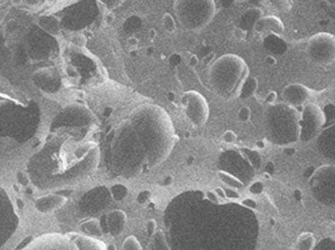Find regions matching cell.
I'll return each mask as SVG.
<instances>
[{"label": "cell", "instance_id": "9a60e30c", "mask_svg": "<svg viewBox=\"0 0 335 250\" xmlns=\"http://www.w3.org/2000/svg\"><path fill=\"white\" fill-rule=\"evenodd\" d=\"M146 232L148 236L153 237V235L156 233V222L154 220H149L146 224Z\"/></svg>", "mask_w": 335, "mask_h": 250}, {"label": "cell", "instance_id": "e0dca14e", "mask_svg": "<svg viewBox=\"0 0 335 250\" xmlns=\"http://www.w3.org/2000/svg\"><path fill=\"white\" fill-rule=\"evenodd\" d=\"M235 138H236V136L232 131H227L223 135V139L225 142H233L235 140Z\"/></svg>", "mask_w": 335, "mask_h": 250}, {"label": "cell", "instance_id": "7c38bea8", "mask_svg": "<svg viewBox=\"0 0 335 250\" xmlns=\"http://www.w3.org/2000/svg\"><path fill=\"white\" fill-rule=\"evenodd\" d=\"M154 250H169L166 235L163 230H157L153 235Z\"/></svg>", "mask_w": 335, "mask_h": 250}, {"label": "cell", "instance_id": "52a82bcc", "mask_svg": "<svg viewBox=\"0 0 335 250\" xmlns=\"http://www.w3.org/2000/svg\"><path fill=\"white\" fill-rule=\"evenodd\" d=\"M67 199L64 196L56 194H48L38 197L34 201L35 209L41 213H48L54 211L65 204Z\"/></svg>", "mask_w": 335, "mask_h": 250}, {"label": "cell", "instance_id": "4316f807", "mask_svg": "<svg viewBox=\"0 0 335 250\" xmlns=\"http://www.w3.org/2000/svg\"><path fill=\"white\" fill-rule=\"evenodd\" d=\"M106 250H116V247H115V245L111 244L108 247H106Z\"/></svg>", "mask_w": 335, "mask_h": 250}, {"label": "cell", "instance_id": "5b68a950", "mask_svg": "<svg viewBox=\"0 0 335 250\" xmlns=\"http://www.w3.org/2000/svg\"><path fill=\"white\" fill-rule=\"evenodd\" d=\"M323 124L324 114L322 110L316 104H306L301 114L300 139L308 141L313 138Z\"/></svg>", "mask_w": 335, "mask_h": 250}, {"label": "cell", "instance_id": "6da1fadb", "mask_svg": "<svg viewBox=\"0 0 335 250\" xmlns=\"http://www.w3.org/2000/svg\"><path fill=\"white\" fill-rule=\"evenodd\" d=\"M313 196L326 205H335V166H323L311 179Z\"/></svg>", "mask_w": 335, "mask_h": 250}, {"label": "cell", "instance_id": "8fae6325", "mask_svg": "<svg viewBox=\"0 0 335 250\" xmlns=\"http://www.w3.org/2000/svg\"><path fill=\"white\" fill-rule=\"evenodd\" d=\"M81 229L84 233L89 235H96L100 236L102 234V229L100 227V224L97 220H90L81 225Z\"/></svg>", "mask_w": 335, "mask_h": 250}, {"label": "cell", "instance_id": "ffe728a7", "mask_svg": "<svg viewBox=\"0 0 335 250\" xmlns=\"http://www.w3.org/2000/svg\"><path fill=\"white\" fill-rule=\"evenodd\" d=\"M207 196H208V198H209L212 202H215V203H217V202H218L217 195L215 193V191H208V192H207Z\"/></svg>", "mask_w": 335, "mask_h": 250}, {"label": "cell", "instance_id": "ac0fdd59", "mask_svg": "<svg viewBox=\"0 0 335 250\" xmlns=\"http://www.w3.org/2000/svg\"><path fill=\"white\" fill-rule=\"evenodd\" d=\"M234 35H235V37L238 38V39H243V38L245 37L246 33H245L244 30H242V29H240V28H235V29H234Z\"/></svg>", "mask_w": 335, "mask_h": 250}, {"label": "cell", "instance_id": "7a4b0ae2", "mask_svg": "<svg viewBox=\"0 0 335 250\" xmlns=\"http://www.w3.org/2000/svg\"><path fill=\"white\" fill-rule=\"evenodd\" d=\"M23 250H81L75 233H47L34 238Z\"/></svg>", "mask_w": 335, "mask_h": 250}, {"label": "cell", "instance_id": "d4e9b609", "mask_svg": "<svg viewBox=\"0 0 335 250\" xmlns=\"http://www.w3.org/2000/svg\"><path fill=\"white\" fill-rule=\"evenodd\" d=\"M330 227H332L331 229V231H330V235H331V237H333L334 239H335V224H333L332 226H330Z\"/></svg>", "mask_w": 335, "mask_h": 250}, {"label": "cell", "instance_id": "cb8c5ba5", "mask_svg": "<svg viewBox=\"0 0 335 250\" xmlns=\"http://www.w3.org/2000/svg\"><path fill=\"white\" fill-rule=\"evenodd\" d=\"M127 43H128L129 46H132V47H133V46H136V45H137L138 41H137V39H136L135 37H130V38H128Z\"/></svg>", "mask_w": 335, "mask_h": 250}, {"label": "cell", "instance_id": "2e32d148", "mask_svg": "<svg viewBox=\"0 0 335 250\" xmlns=\"http://www.w3.org/2000/svg\"><path fill=\"white\" fill-rule=\"evenodd\" d=\"M34 238H32V236H27V237H25L24 240H22L19 244H18V246L16 247V250H23V249H24L26 246H28L30 243H31V241L33 240Z\"/></svg>", "mask_w": 335, "mask_h": 250}, {"label": "cell", "instance_id": "ba28073f", "mask_svg": "<svg viewBox=\"0 0 335 250\" xmlns=\"http://www.w3.org/2000/svg\"><path fill=\"white\" fill-rule=\"evenodd\" d=\"M108 229L112 235L117 236L122 232L126 224V216L123 212L116 210L108 215Z\"/></svg>", "mask_w": 335, "mask_h": 250}, {"label": "cell", "instance_id": "44dd1931", "mask_svg": "<svg viewBox=\"0 0 335 250\" xmlns=\"http://www.w3.org/2000/svg\"><path fill=\"white\" fill-rule=\"evenodd\" d=\"M225 196H227V197H229V198H238L239 197V194L236 192V191H234V190H232V189H226L225 190Z\"/></svg>", "mask_w": 335, "mask_h": 250}, {"label": "cell", "instance_id": "5bb4252c", "mask_svg": "<svg viewBox=\"0 0 335 250\" xmlns=\"http://www.w3.org/2000/svg\"><path fill=\"white\" fill-rule=\"evenodd\" d=\"M218 175H219V177L222 179V181L225 182V183H226L227 185H229L230 187H234V188H240V187H242V183H241L239 180H237L236 178H234V177H232V176H230V175L221 174V173H219Z\"/></svg>", "mask_w": 335, "mask_h": 250}, {"label": "cell", "instance_id": "3957f363", "mask_svg": "<svg viewBox=\"0 0 335 250\" xmlns=\"http://www.w3.org/2000/svg\"><path fill=\"white\" fill-rule=\"evenodd\" d=\"M308 50L311 58L321 64H330L335 62V36L321 32L311 36Z\"/></svg>", "mask_w": 335, "mask_h": 250}, {"label": "cell", "instance_id": "277c9868", "mask_svg": "<svg viewBox=\"0 0 335 250\" xmlns=\"http://www.w3.org/2000/svg\"><path fill=\"white\" fill-rule=\"evenodd\" d=\"M19 226V218L7 194L0 190V248L13 236Z\"/></svg>", "mask_w": 335, "mask_h": 250}, {"label": "cell", "instance_id": "9c48e42d", "mask_svg": "<svg viewBox=\"0 0 335 250\" xmlns=\"http://www.w3.org/2000/svg\"><path fill=\"white\" fill-rule=\"evenodd\" d=\"M319 145L323 146L326 154L333 159H335V126L326 129L321 137H319Z\"/></svg>", "mask_w": 335, "mask_h": 250}, {"label": "cell", "instance_id": "484cf974", "mask_svg": "<svg viewBox=\"0 0 335 250\" xmlns=\"http://www.w3.org/2000/svg\"><path fill=\"white\" fill-rule=\"evenodd\" d=\"M197 63V59L195 56H192L191 59H190V64L191 65H195Z\"/></svg>", "mask_w": 335, "mask_h": 250}, {"label": "cell", "instance_id": "603a6c76", "mask_svg": "<svg viewBox=\"0 0 335 250\" xmlns=\"http://www.w3.org/2000/svg\"><path fill=\"white\" fill-rule=\"evenodd\" d=\"M148 197H149V193H147V192H142V193H140L139 196H138V201H139V202H144Z\"/></svg>", "mask_w": 335, "mask_h": 250}, {"label": "cell", "instance_id": "30bf717a", "mask_svg": "<svg viewBox=\"0 0 335 250\" xmlns=\"http://www.w3.org/2000/svg\"><path fill=\"white\" fill-rule=\"evenodd\" d=\"M314 244L313 235L310 232H304L298 237L295 243V250H313Z\"/></svg>", "mask_w": 335, "mask_h": 250}, {"label": "cell", "instance_id": "83f0119b", "mask_svg": "<svg viewBox=\"0 0 335 250\" xmlns=\"http://www.w3.org/2000/svg\"><path fill=\"white\" fill-rule=\"evenodd\" d=\"M150 36L153 38L155 36V30H150Z\"/></svg>", "mask_w": 335, "mask_h": 250}, {"label": "cell", "instance_id": "4fadbf2b", "mask_svg": "<svg viewBox=\"0 0 335 250\" xmlns=\"http://www.w3.org/2000/svg\"><path fill=\"white\" fill-rule=\"evenodd\" d=\"M122 249L123 250H142L141 245L139 244L138 240L133 235H130L124 239L122 243Z\"/></svg>", "mask_w": 335, "mask_h": 250}, {"label": "cell", "instance_id": "8992f818", "mask_svg": "<svg viewBox=\"0 0 335 250\" xmlns=\"http://www.w3.org/2000/svg\"><path fill=\"white\" fill-rule=\"evenodd\" d=\"M311 90L302 84L288 85L283 92L284 99L293 106L304 104L311 98Z\"/></svg>", "mask_w": 335, "mask_h": 250}, {"label": "cell", "instance_id": "d6986e66", "mask_svg": "<svg viewBox=\"0 0 335 250\" xmlns=\"http://www.w3.org/2000/svg\"><path fill=\"white\" fill-rule=\"evenodd\" d=\"M249 108L248 107H243L240 111V118L243 119V120H247L248 119V116H249Z\"/></svg>", "mask_w": 335, "mask_h": 250}, {"label": "cell", "instance_id": "7402d4cb", "mask_svg": "<svg viewBox=\"0 0 335 250\" xmlns=\"http://www.w3.org/2000/svg\"><path fill=\"white\" fill-rule=\"evenodd\" d=\"M215 193L217 196H220V197H222V198L226 197V196H225V190L222 189L221 188H216L215 189Z\"/></svg>", "mask_w": 335, "mask_h": 250}]
</instances>
